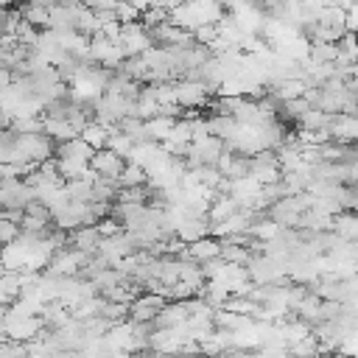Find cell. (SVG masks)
Returning <instances> with one entry per match:
<instances>
[{
  "instance_id": "obj_1",
  "label": "cell",
  "mask_w": 358,
  "mask_h": 358,
  "mask_svg": "<svg viewBox=\"0 0 358 358\" xmlns=\"http://www.w3.org/2000/svg\"><path fill=\"white\" fill-rule=\"evenodd\" d=\"M210 98H213V90L201 81H193V78L173 81V101L182 109H204Z\"/></svg>"
},
{
  "instance_id": "obj_2",
  "label": "cell",
  "mask_w": 358,
  "mask_h": 358,
  "mask_svg": "<svg viewBox=\"0 0 358 358\" xmlns=\"http://www.w3.org/2000/svg\"><path fill=\"white\" fill-rule=\"evenodd\" d=\"M115 42L123 50V56H140L151 48V39H148V31L143 28V22H120Z\"/></svg>"
},
{
  "instance_id": "obj_3",
  "label": "cell",
  "mask_w": 358,
  "mask_h": 358,
  "mask_svg": "<svg viewBox=\"0 0 358 358\" xmlns=\"http://www.w3.org/2000/svg\"><path fill=\"white\" fill-rule=\"evenodd\" d=\"M249 176H252L257 185H266V182H277V179L282 176V171H280V165H277V157H274V151H266V148H260V151L249 154Z\"/></svg>"
},
{
  "instance_id": "obj_4",
  "label": "cell",
  "mask_w": 358,
  "mask_h": 358,
  "mask_svg": "<svg viewBox=\"0 0 358 358\" xmlns=\"http://www.w3.org/2000/svg\"><path fill=\"white\" fill-rule=\"evenodd\" d=\"M123 165H126V159L120 154L109 151V148H98L90 157V171L95 176H103V179H117L120 171H123Z\"/></svg>"
},
{
  "instance_id": "obj_5",
  "label": "cell",
  "mask_w": 358,
  "mask_h": 358,
  "mask_svg": "<svg viewBox=\"0 0 358 358\" xmlns=\"http://www.w3.org/2000/svg\"><path fill=\"white\" fill-rule=\"evenodd\" d=\"M324 131H327V137H330V140L355 143V137H358V120H355L352 115H341V112H336V115H330V117H327Z\"/></svg>"
},
{
  "instance_id": "obj_6",
  "label": "cell",
  "mask_w": 358,
  "mask_h": 358,
  "mask_svg": "<svg viewBox=\"0 0 358 358\" xmlns=\"http://www.w3.org/2000/svg\"><path fill=\"white\" fill-rule=\"evenodd\" d=\"M98 243H101V235L95 229V224H87V227H76L67 232V246L81 252V255H95L98 252Z\"/></svg>"
},
{
  "instance_id": "obj_7",
  "label": "cell",
  "mask_w": 358,
  "mask_h": 358,
  "mask_svg": "<svg viewBox=\"0 0 358 358\" xmlns=\"http://www.w3.org/2000/svg\"><path fill=\"white\" fill-rule=\"evenodd\" d=\"M241 210V204L229 196V193H215L213 199H210V207H207V221L210 224H221L224 218H229L232 213H238Z\"/></svg>"
},
{
  "instance_id": "obj_8",
  "label": "cell",
  "mask_w": 358,
  "mask_h": 358,
  "mask_svg": "<svg viewBox=\"0 0 358 358\" xmlns=\"http://www.w3.org/2000/svg\"><path fill=\"white\" fill-rule=\"evenodd\" d=\"M185 255L193 257L196 263H204V260H210V257H218V238L201 235V238H196V241H190V243L185 246Z\"/></svg>"
},
{
  "instance_id": "obj_9",
  "label": "cell",
  "mask_w": 358,
  "mask_h": 358,
  "mask_svg": "<svg viewBox=\"0 0 358 358\" xmlns=\"http://www.w3.org/2000/svg\"><path fill=\"white\" fill-rule=\"evenodd\" d=\"M218 257L229 266H246L252 260V249L246 243H235V241H218Z\"/></svg>"
},
{
  "instance_id": "obj_10",
  "label": "cell",
  "mask_w": 358,
  "mask_h": 358,
  "mask_svg": "<svg viewBox=\"0 0 358 358\" xmlns=\"http://www.w3.org/2000/svg\"><path fill=\"white\" fill-rule=\"evenodd\" d=\"M330 229L344 238V241H355L358 238V221H355V210H341L330 218Z\"/></svg>"
},
{
  "instance_id": "obj_11",
  "label": "cell",
  "mask_w": 358,
  "mask_h": 358,
  "mask_svg": "<svg viewBox=\"0 0 358 358\" xmlns=\"http://www.w3.org/2000/svg\"><path fill=\"white\" fill-rule=\"evenodd\" d=\"M176 117H165V115H154V117H145L143 120V129H145V140L151 143H162L168 137V131L173 129Z\"/></svg>"
},
{
  "instance_id": "obj_12",
  "label": "cell",
  "mask_w": 358,
  "mask_h": 358,
  "mask_svg": "<svg viewBox=\"0 0 358 358\" xmlns=\"http://www.w3.org/2000/svg\"><path fill=\"white\" fill-rule=\"evenodd\" d=\"M310 64H333L338 59L336 42H308V56Z\"/></svg>"
},
{
  "instance_id": "obj_13",
  "label": "cell",
  "mask_w": 358,
  "mask_h": 358,
  "mask_svg": "<svg viewBox=\"0 0 358 358\" xmlns=\"http://www.w3.org/2000/svg\"><path fill=\"white\" fill-rule=\"evenodd\" d=\"M42 134H48L53 143H64V140H70V137H76L78 131L67 123V120H56V117H42Z\"/></svg>"
},
{
  "instance_id": "obj_14",
  "label": "cell",
  "mask_w": 358,
  "mask_h": 358,
  "mask_svg": "<svg viewBox=\"0 0 358 358\" xmlns=\"http://www.w3.org/2000/svg\"><path fill=\"white\" fill-rule=\"evenodd\" d=\"M204 126H207V134H213V137H221V140H227L232 131H235V117L232 115H207L204 117Z\"/></svg>"
},
{
  "instance_id": "obj_15",
  "label": "cell",
  "mask_w": 358,
  "mask_h": 358,
  "mask_svg": "<svg viewBox=\"0 0 358 358\" xmlns=\"http://www.w3.org/2000/svg\"><path fill=\"white\" fill-rule=\"evenodd\" d=\"M78 137L92 148V151H98V148H106V137H109V126H101V123H95V120H90L81 131H78Z\"/></svg>"
},
{
  "instance_id": "obj_16",
  "label": "cell",
  "mask_w": 358,
  "mask_h": 358,
  "mask_svg": "<svg viewBox=\"0 0 358 358\" xmlns=\"http://www.w3.org/2000/svg\"><path fill=\"white\" fill-rule=\"evenodd\" d=\"M20 20L25 25H31L34 31H45L48 28V8L45 6H36V3H25L20 8Z\"/></svg>"
},
{
  "instance_id": "obj_17",
  "label": "cell",
  "mask_w": 358,
  "mask_h": 358,
  "mask_svg": "<svg viewBox=\"0 0 358 358\" xmlns=\"http://www.w3.org/2000/svg\"><path fill=\"white\" fill-rule=\"evenodd\" d=\"M98 316H101V319H106L109 324H120V322H126V316H129V305H123V302H112V299H103V302H101Z\"/></svg>"
},
{
  "instance_id": "obj_18",
  "label": "cell",
  "mask_w": 358,
  "mask_h": 358,
  "mask_svg": "<svg viewBox=\"0 0 358 358\" xmlns=\"http://www.w3.org/2000/svg\"><path fill=\"white\" fill-rule=\"evenodd\" d=\"M327 112H322V109H316V106H310L299 120H296V129H308V131H319V129H324L327 126Z\"/></svg>"
},
{
  "instance_id": "obj_19",
  "label": "cell",
  "mask_w": 358,
  "mask_h": 358,
  "mask_svg": "<svg viewBox=\"0 0 358 358\" xmlns=\"http://www.w3.org/2000/svg\"><path fill=\"white\" fill-rule=\"evenodd\" d=\"M143 182H148V173L140 165L126 162L123 171H120V176H117V187H131V185H143Z\"/></svg>"
},
{
  "instance_id": "obj_20",
  "label": "cell",
  "mask_w": 358,
  "mask_h": 358,
  "mask_svg": "<svg viewBox=\"0 0 358 358\" xmlns=\"http://www.w3.org/2000/svg\"><path fill=\"white\" fill-rule=\"evenodd\" d=\"M95 229H98L101 238H112V235L123 232V224H120L117 218H112V215H103V218L95 221Z\"/></svg>"
},
{
  "instance_id": "obj_21",
  "label": "cell",
  "mask_w": 358,
  "mask_h": 358,
  "mask_svg": "<svg viewBox=\"0 0 358 358\" xmlns=\"http://www.w3.org/2000/svg\"><path fill=\"white\" fill-rule=\"evenodd\" d=\"M25 341H11V338H0V358H25Z\"/></svg>"
},
{
  "instance_id": "obj_22",
  "label": "cell",
  "mask_w": 358,
  "mask_h": 358,
  "mask_svg": "<svg viewBox=\"0 0 358 358\" xmlns=\"http://www.w3.org/2000/svg\"><path fill=\"white\" fill-rule=\"evenodd\" d=\"M22 213H25V215H34V218H39V221H53V215H50L48 204H45V201H39V199H31V201L22 207Z\"/></svg>"
},
{
  "instance_id": "obj_23",
  "label": "cell",
  "mask_w": 358,
  "mask_h": 358,
  "mask_svg": "<svg viewBox=\"0 0 358 358\" xmlns=\"http://www.w3.org/2000/svg\"><path fill=\"white\" fill-rule=\"evenodd\" d=\"M20 224L17 221H8V218H0V246H6V243H11V241H17L20 238Z\"/></svg>"
},
{
  "instance_id": "obj_24",
  "label": "cell",
  "mask_w": 358,
  "mask_h": 358,
  "mask_svg": "<svg viewBox=\"0 0 358 358\" xmlns=\"http://www.w3.org/2000/svg\"><path fill=\"white\" fill-rule=\"evenodd\" d=\"M115 17H117V22H137V20H140V11H137L129 0H120V3L115 6Z\"/></svg>"
},
{
  "instance_id": "obj_25",
  "label": "cell",
  "mask_w": 358,
  "mask_h": 358,
  "mask_svg": "<svg viewBox=\"0 0 358 358\" xmlns=\"http://www.w3.org/2000/svg\"><path fill=\"white\" fill-rule=\"evenodd\" d=\"M117 3H120V0H87L84 6L92 8V11H115Z\"/></svg>"
},
{
  "instance_id": "obj_26",
  "label": "cell",
  "mask_w": 358,
  "mask_h": 358,
  "mask_svg": "<svg viewBox=\"0 0 358 358\" xmlns=\"http://www.w3.org/2000/svg\"><path fill=\"white\" fill-rule=\"evenodd\" d=\"M6 313H8V305H3V302H0V322L6 319Z\"/></svg>"
},
{
  "instance_id": "obj_27",
  "label": "cell",
  "mask_w": 358,
  "mask_h": 358,
  "mask_svg": "<svg viewBox=\"0 0 358 358\" xmlns=\"http://www.w3.org/2000/svg\"><path fill=\"white\" fill-rule=\"evenodd\" d=\"M20 3H22V0H20ZM25 3H28V0H25Z\"/></svg>"
}]
</instances>
